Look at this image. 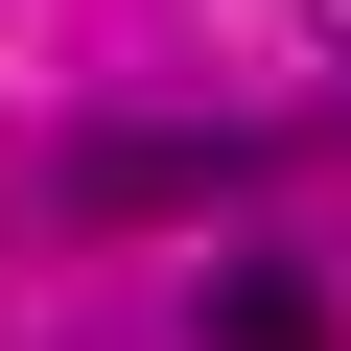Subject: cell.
<instances>
[{"instance_id":"6da1fadb","label":"cell","mask_w":351,"mask_h":351,"mask_svg":"<svg viewBox=\"0 0 351 351\" xmlns=\"http://www.w3.org/2000/svg\"><path fill=\"white\" fill-rule=\"evenodd\" d=\"M281 141H211V117H117V141H71V211H211V188H258Z\"/></svg>"},{"instance_id":"7a4b0ae2","label":"cell","mask_w":351,"mask_h":351,"mask_svg":"<svg viewBox=\"0 0 351 351\" xmlns=\"http://www.w3.org/2000/svg\"><path fill=\"white\" fill-rule=\"evenodd\" d=\"M211 351H328V281H281V258H234V281H211Z\"/></svg>"}]
</instances>
